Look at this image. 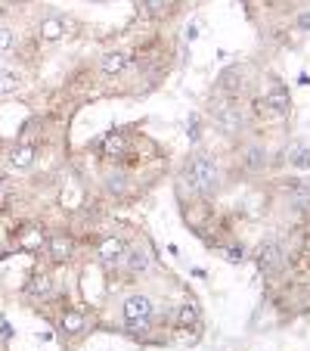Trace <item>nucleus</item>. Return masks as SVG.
<instances>
[{
    "instance_id": "obj_1",
    "label": "nucleus",
    "mask_w": 310,
    "mask_h": 351,
    "mask_svg": "<svg viewBox=\"0 0 310 351\" xmlns=\"http://www.w3.org/2000/svg\"><path fill=\"white\" fill-rule=\"evenodd\" d=\"M183 178L198 196H211V193L218 190V180H220L218 162H214L208 153H192L190 162H186V168H183Z\"/></svg>"
},
{
    "instance_id": "obj_2",
    "label": "nucleus",
    "mask_w": 310,
    "mask_h": 351,
    "mask_svg": "<svg viewBox=\"0 0 310 351\" xmlns=\"http://www.w3.org/2000/svg\"><path fill=\"white\" fill-rule=\"evenodd\" d=\"M152 314H155V308H152V298L143 295V292H133V295H127L125 305H121V317H125V324L131 326V330H143V326H149Z\"/></svg>"
},
{
    "instance_id": "obj_3",
    "label": "nucleus",
    "mask_w": 310,
    "mask_h": 351,
    "mask_svg": "<svg viewBox=\"0 0 310 351\" xmlns=\"http://www.w3.org/2000/svg\"><path fill=\"white\" fill-rule=\"evenodd\" d=\"M289 109H292L289 90H285L279 81H273V84H270V93H267V97L257 103V112L270 115V119H285V115H289Z\"/></svg>"
},
{
    "instance_id": "obj_4",
    "label": "nucleus",
    "mask_w": 310,
    "mask_h": 351,
    "mask_svg": "<svg viewBox=\"0 0 310 351\" xmlns=\"http://www.w3.org/2000/svg\"><path fill=\"white\" fill-rule=\"evenodd\" d=\"M127 252V243L121 237H106L96 249V258L103 267H121V258Z\"/></svg>"
},
{
    "instance_id": "obj_5",
    "label": "nucleus",
    "mask_w": 310,
    "mask_h": 351,
    "mask_svg": "<svg viewBox=\"0 0 310 351\" xmlns=\"http://www.w3.org/2000/svg\"><path fill=\"white\" fill-rule=\"evenodd\" d=\"M127 149H131V143H127L125 131H109L106 137L99 140V156H103V159L118 162V159H125L127 156Z\"/></svg>"
},
{
    "instance_id": "obj_6",
    "label": "nucleus",
    "mask_w": 310,
    "mask_h": 351,
    "mask_svg": "<svg viewBox=\"0 0 310 351\" xmlns=\"http://www.w3.org/2000/svg\"><path fill=\"white\" fill-rule=\"evenodd\" d=\"M257 267L264 274H276L283 267V245L276 239H267V243L257 245Z\"/></svg>"
},
{
    "instance_id": "obj_7",
    "label": "nucleus",
    "mask_w": 310,
    "mask_h": 351,
    "mask_svg": "<svg viewBox=\"0 0 310 351\" xmlns=\"http://www.w3.org/2000/svg\"><path fill=\"white\" fill-rule=\"evenodd\" d=\"M44 249H47V255H50L53 265H66V261H72V255H75V239L72 237H50Z\"/></svg>"
},
{
    "instance_id": "obj_8",
    "label": "nucleus",
    "mask_w": 310,
    "mask_h": 351,
    "mask_svg": "<svg viewBox=\"0 0 310 351\" xmlns=\"http://www.w3.org/2000/svg\"><path fill=\"white\" fill-rule=\"evenodd\" d=\"M121 265H125V271L131 274V277H143L146 271H149V252L146 249H140V245H133V249H127L125 258H121Z\"/></svg>"
},
{
    "instance_id": "obj_9",
    "label": "nucleus",
    "mask_w": 310,
    "mask_h": 351,
    "mask_svg": "<svg viewBox=\"0 0 310 351\" xmlns=\"http://www.w3.org/2000/svg\"><path fill=\"white\" fill-rule=\"evenodd\" d=\"M127 53H121V50H106V53L99 56V75H121L127 69Z\"/></svg>"
},
{
    "instance_id": "obj_10",
    "label": "nucleus",
    "mask_w": 310,
    "mask_h": 351,
    "mask_svg": "<svg viewBox=\"0 0 310 351\" xmlns=\"http://www.w3.org/2000/svg\"><path fill=\"white\" fill-rule=\"evenodd\" d=\"M283 193L289 196V202L295 208H310V186L301 184V180H285Z\"/></svg>"
},
{
    "instance_id": "obj_11",
    "label": "nucleus",
    "mask_w": 310,
    "mask_h": 351,
    "mask_svg": "<svg viewBox=\"0 0 310 351\" xmlns=\"http://www.w3.org/2000/svg\"><path fill=\"white\" fill-rule=\"evenodd\" d=\"M34 156H38V146L28 143V140H22V143L13 146V153H10V165L19 168V171H22V168H31Z\"/></svg>"
},
{
    "instance_id": "obj_12",
    "label": "nucleus",
    "mask_w": 310,
    "mask_h": 351,
    "mask_svg": "<svg viewBox=\"0 0 310 351\" xmlns=\"http://www.w3.org/2000/svg\"><path fill=\"white\" fill-rule=\"evenodd\" d=\"M66 34H68V22L62 16H47L40 22V38L44 40H62Z\"/></svg>"
},
{
    "instance_id": "obj_13",
    "label": "nucleus",
    "mask_w": 310,
    "mask_h": 351,
    "mask_svg": "<svg viewBox=\"0 0 310 351\" xmlns=\"http://www.w3.org/2000/svg\"><path fill=\"white\" fill-rule=\"evenodd\" d=\"M22 90V75L16 69H0V97H13Z\"/></svg>"
},
{
    "instance_id": "obj_14",
    "label": "nucleus",
    "mask_w": 310,
    "mask_h": 351,
    "mask_svg": "<svg viewBox=\"0 0 310 351\" xmlns=\"http://www.w3.org/2000/svg\"><path fill=\"white\" fill-rule=\"evenodd\" d=\"M60 326H62V332H66V336H78V332L87 326V317L81 311H66V314H62V320H60Z\"/></svg>"
},
{
    "instance_id": "obj_15",
    "label": "nucleus",
    "mask_w": 310,
    "mask_h": 351,
    "mask_svg": "<svg viewBox=\"0 0 310 351\" xmlns=\"http://www.w3.org/2000/svg\"><path fill=\"white\" fill-rule=\"evenodd\" d=\"M140 10L149 19H165L171 13V0H140Z\"/></svg>"
},
{
    "instance_id": "obj_16",
    "label": "nucleus",
    "mask_w": 310,
    "mask_h": 351,
    "mask_svg": "<svg viewBox=\"0 0 310 351\" xmlns=\"http://www.w3.org/2000/svg\"><path fill=\"white\" fill-rule=\"evenodd\" d=\"M44 245H47L44 230H40L38 224L25 227V233H22V249H25V252H34V249H44Z\"/></svg>"
},
{
    "instance_id": "obj_17",
    "label": "nucleus",
    "mask_w": 310,
    "mask_h": 351,
    "mask_svg": "<svg viewBox=\"0 0 310 351\" xmlns=\"http://www.w3.org/2000/svg\"><path fill=\"white\" fill-rule=\"evenodd\" d=\"M214 115H218V121L227 128V131H233V128L242 125V115H239V109L233 106V103H224V106H220Z\"/></svg>"
},
{
    "instance_id": "obj_18",
    "label": "nucleus",
    "mask_w": 310,
    "mask_h": 351,
    "mask_svg": "<svg viewBox=\"0 0 310 351\" xmlns=\"http://www.w3.org/2000/svg\"><path fill=\"white\" fill-rule=\"evenodd\" d=\"M174 324L180 326V330H196L198 326V311H196V305H180L177 308V320Z\"/></svg>"
},
{
    "instance_id": "obj_19",
    "label": "nucleus",
    "mask_w": 310,
    "mask_h": 351,
    "mask_svg": "<svg viewBox=\"0 0 310 351\" xmlns=\"http://www.w3.org/2000/svg\"><path fill=\"white\" fill-rule=\"evenodd\" d=\"M25 292H28V295H38V298L50 295V277H47V274H34V277L28 280Z\"/></svg>"
},
{
    "instance_id": "obj_20",
    "label": "nucleus",
    "mask_w": 310,
    "mask_h": 351,
    "mask_svg": "<svg viewBox=\"0 0 310 351\" xmlns=\"http://www.w3.org/2000/svg\"><path fill=\"white\" fill-rule=\"evenodd\" d=\"M13 47H16V34L7 25H0V56L13 53Z\"/></svg>"
},
{
    "instance_id": "obj_21",
    "label": "nucleus",
    "mask_w": 310,
    "mask_h": 351,
    "mask_svg": "<svg viewBox=\"0 0 310 351\" xmlns=\"http://www.w3.org/2000/svg\"><path fill=\"white\" fill-rule=\"evenodd\" d=\"M224 258H227V261H236V265H242V261H245V249H242L239 243L224 245Z\"/></svg>"
},
{
    "instance_id": "obj_22",
    "label": "nucleus",
    "mask_w": 310,
    "mask_h": 351,
    "mask_svg": "<svg viewBox=\"0 0 310 351\" xmlns=\"http://www.w3.org/2000/svg\"><path fill=\"white\" fill-rule=\"evenodd\" d=\"M248 159H251V168H257V165H264V149H257V146H251V153H248Z\"/></svg>"
},
{
    "instance_id": "obj_23",
    "label": "nucleus",
    "mask_w": 310,
    "mask_h": 351,
    "mask_svg": "<svg viewBox=\"0 0 310 351\" xmlns=\"http://www.w3.org/2000/svg\"><path fill=\"white\" fill-rule=\"evenodd\" d=\"M298 28H301V32H310V13L298 16Z\"/></svg>"
}]
</instances>
